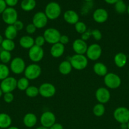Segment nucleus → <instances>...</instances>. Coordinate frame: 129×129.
<instances>
[{
  "label": "nucleus",
  "mask_w": 129,
  "mask_h": 129,
  "mask_svg": "<svg viewBox=\"0 0 129 129\" xmlns=\"http://www.w3.org/2000/svg\"><path fill=\"white\" fill-rule=\"evenodd\" d=\"M61 8L58 3L51 1L46 5L45 8V12L46 16L51 20H56L61 15Z\"/></svg>",
  "instance_id": "nucleus-1"
},
{
  "label": "nucleus",
  "mask_w": 129,
  "mask_h": 129,
  "mask_svg": "<svg viewBox=\"0 0 129 129\" xmlns=\"http://www.w3.org/2000/svg\"><path fill=\"white\" fill-rule=\"evenodd\" d=\"M70 62L72 68L76 70H83L87 66L88 60L84 55L75 54L71 57Z\"/></svg>",
  "instance_id": "nucleus-2"
},
{
  "label": "nucleus",
  "mask_w": 129,
  "mask_h": 129,
  "mask_svg": "<svg viewBox=\"0 0 129 129\" xmlns=\"http://www.w3.org/2000/svg\"><path fill=\"white\" fill-rule=\"evenodd\" d=\"M4 22L8 25H12L18 20V13L14 8L7 7L2 14Z\"/></svg>",
  "instance_id": "nucleus-3"
},
{
  "label": "nucleus",
  "mask_w": 129,
  "mask_h": 129,
  "mask_svg": "<svg viewBox=\"0 0 129 129\" xmlns=\"http://www.w3.org/2000/svg\"><path fill=\"white\" fill-rule=\"evenodd\" d=\"M113 117L120 124L127 123L129 122V110L126 107H118L114 111Z\"/></svg>",
  "instance_id": "nucleus-4"
},
{
  "label": "nucleus",
  "mask_w": 129,
  "mask_h": 129,
  "mask_svg": "<svg viewBox=\"0 0 129 129\" xmlns=\"http://www.w3.org/2000/svg\"><path fill=\"white\" fill-rule=\"evenodd\" d=\"M104 82L108 88L110 89H116L121 84V78L115 73H108L104 78Z\"/></svg>",
  "instance_id": "nucleus-5"
},
{
  "label": "nucleus",
  "mask_w": 129,
  "mask_h": 129,
  "mask_svg": "<svg viewBox=\"0 0 129 129\" xmlns=\"http://www.w3.org/2000/svg\"><path fill=\"white\" fill-rule=\"evenodd\" d=\"M0 88L3 93H12L17 88V80L13 77L8 76L1 81Z\"/></svg>",
  "instance_id": "nucleus-6"
},
{
  "label": "nucleus",
  "mask_w": 129,
  "mask_h": 129,
  "mask_svg": "<svg viewBox=\"0 0 129 129\" xmlns=\"http://www.w3.org/2000/svg\"><path fill=\"white\" fill-rule=\"evenodd\" d=\"M43 37L46 42L53 45V44L59 42L61 34L57 29L54 28H49L44 31Z\"/></svg>",
  "instance_id": "nucleus-7"
},
{
  "label": "nucleus",
  "mask_w": 129,
  "mask_h": 129,
  "mask_svg": "<svg viewBox=\"0 0 129 129\" xmlns=\"http://www.w3.org/2000/svg\"><path fill=\"white\" fill-rule=\"evenodd\" d=\"M24 74L25 78L29 80H34L40 76L41 74V68L38 64H30L25 68Z\"/></svg>",
  "instance_id": "nucleus-8"
},
{
  "label": "nucleus",
  "mask_w": 129,
  "mask_h": 129,
  "mask_svg": "<svg viewBox=\"0 0 129 129\" xmlns=\"http://www.w3.org/2000/svg\"><path fill=\"white\" fill-rule=\"evenodd\" d=\"M25 69V63L21 57H15L11 60L10 63V70L15 74L24 73Z\"/></svg>",
  "instance_id": "nucleus-9"
},
{
  "label": "nucleus",
  "mask_w": 129,
  "mask_h": 129,
  "mask_svg": "<svg viewBox=\"0 0 129 129\" xmlns=\"http://www.w3.org/2000/svg\"><path fill=\"white\" fill-rule=\"evenodd\" d=\"M44 50L41 47L34 45L29 50V59L34 62L40 61L44 57Z\"/></svg>",
  "instance_id": "nucleus-10"
},
{
  "label": "nucleus",
  "mask_w": 129,
  "mask_h": 129,
  "mask_svg": "<svg viewBox=\"0 0 129 129\" xmlns=\"http://www.w3.org/2000/svg\"><path fill=\"white\" fill-rule=\"evenodd\" d=\"M102 54L101 47L97 44H93L87 48L86 55L91 60H96L101 57Z\"/></svg>",
  "instance_id": "nucleus-11"
},
{
  "label": "nucleus",
  "mask_w": 129,
  "mask_h": 129,
  "mask_svg": "<svg viewBox=\"0 0 129 129\" xmlns=\"http://www.w3.org/2000/svg\"><path fill=\"white\" fill-rule=\"evenodd\" d=\"M39 91L40 95L44 98H51L55 94L56 88L51 83H45L40 86Z\"/></svg>",
  "instance_id": "nucleus-12"
},
{
  "label": "nucleus",
  "mask_w": 129,
  "mask_h": 129,
  "mask_svg": "<svg viewBox=\"0 0 129 129\" xmlns=\"http://www.w3.org/2000/svg\"><path fill=\"white\" fill-rule=\"evenodd\" d=\"M48 18L44 12L39 11L34 15L32 18V23L37 28H42L46 26Z\"/></svg>",
  "instance_id": "nucleus-13"
},
{
  "label": "nucleus",
  "mask_w": 129,
  "mask_h": 129,
  "mask_svg": "<svg viewBox=\"0 0 129 129\" xmlns=\"http://www.w3.org/2000/svg\"><path fill=\"white\" fill-rule=\"evenodd\" d=\"M40 121L42 127L49 128L55 123L56 117L53 112L47 111L42 114Z\"/></svg>",
  "instance_id": "nucleus-14"
},
{
  "label": "nucleus",
  "mask_w": 129,
  "mask_h": 129,
  "mask_svg": "<svg viewBox=\"0 0 129 129\" xmlns=\"http://www.w3.org/2000/svg\"><path fill=\"white\" fill-rule=\"evenodd\" d=\"M111 97L110 92L106 88L101 87L98 88L96 91V98L99 103L104 104L109 102Z\"/></svg>",
  "instance_id": "nucleus-15"
},
{
  "label": "nucleus",
  "mask_w": 129,
  "mask_h": 129,
  "mask_svg": "<svg viewBox=\"0 0 129 129\" xmlns=\"http://www.w3.org/2000/svg\"><path fill=\"white\" fill-rule=\"evenodd\" d=\"M72 48L76 54L83 55V54H86L88 46H87V44L85 41L82 40L81 39H76L73 42Z\"/></svg>",
  "instance_id": "nucleus-16"
},
{
  "label": "nucleus",
  "mask_w": 129,
  "mask_h": 129,
  "mask_svg": "<svg viewBox=\"0 0 129 129\" xmlns=\"http://www.w3.org/2000/svg\"><path fill=\"white\" fill-rule=\"evenodd\" d=\"M92 18L96 22L102 23L107 21L108 18V13L104 8H97L93 13Z\"/></svg>",
  "instance_id": "nucleus-17"
},
{
  "label": "nucleus",
  "mask_w": 129,
  "mask_h": 129,
  "mask_svg": "<svg viewBox=\"0 0 129 129\" xmlns=\"http://www.w3.org/2000/svg\"><path fill=\"white\" fill-rule=\"evenodd\" d=\"M64 21L71 25H75L79 20V16L77 12L72 10H67L63 15Z\"/></svg>",
  "instance_id": "nucleus-18"
},
{
  "label": "nucleus",
  "mask_w": 129,
  "mask_h": 129,
  "mask_svg": "<svg viewBox=\"0 0 129 129\" xmlns=\"http://www.w3.org/2000/svg\"><path fill=\"white\" fill-rule=\"evenodd\" d=\"M64 52V45L58 42L52 45L51 48V55L54 58H58L62 56Z\"/></svg>",
  "instance_id": "nucleus-19"
},
{
  "label": "nucleus",
  "mask_w": 129,
  "mask_h": 129,
  "mask_svg": "<svg viewBox=\"0 0 129 129\" xmlns=\"http://www.w3.org/2000/svg\"><path fill=\"white\" fill-rule=\"evenodd\" d=\"M37 122L36 115L32 113H28L24 116L23 122L24 124L28 128H32L34 127Z\"/></svg>",
  "instance_id": "nucleus-20"
},
{
  "label": "nucleus",
  "mask_w": 129,
  "mask_h": 129,
  "mask_svg": "<svg viewBox=\"0 0 129 129\" xmlns=\"http://www.w3.org/2000/svg\"><path fill=\"white\" fill-rule=\"evenodd\" d=\"M114 62L118 68H123L127 62V56L123 52H119L115 55Z\"/></svg>",
  "instance_id": "nucleus-21"
},
{
  "label": "nucleus",
  "mask_w": 129,
  "mask_h": 129,
  "mask_svg": "<svg viewBox=\"0 0 129 129\" xmlns=\"http://www.w3.org/2000/svg\"><path fill=\"white\" fill-rule=\"evenodd\" d=\"M19 44L24 49H30L32 47L35 45V42H34V39L32 37L25 35L20 38Z\"/></svg>",
  "instance_id": "nucleus-22"
},
{
  "label": "nucleus",
  "mask_w": 129,
  "mask_h": 129,
  "mask_svg": "<svg viewBox=\"0 0 129 129\" xmlns=\"http://www.w3.org/2000/svg\"><path fill=\"white\" fill-rule=\"evenodd\" d=\"M11 118L8 114L5 113H0V128L5 129L11 127Z\"/></svg>",
  "instance_id": "nucleus-23"
},
{
  "label": "nucleus",
  "mask_w": 129,
  "mask_h": 129,
  "mask_svg": "<svg viewBox=\"0 0 129 129\" xmlns=\"http://www.w3.org/2000/svg\"><path fill=\"white\" fill-rule=\"evenodd\" d=\"M94 72L99 76H105L108 74L107 67L102 62H97L93 66Z\"/></svg>",
  "instance_id": "nucleus-24"
},
{
  "label": "nucleus",
  "mask_w": 129,
  "mask_h": 129,
  "mask_svg": "<svg viewBox=\"0 0 129 129\" xmlns=\"http://www.w3.org/2000/svg\"><path fill=\"white\" fill-rule=\"evenodd\" d=\"M20 6L24 11H30L36 6V1L35 0H22Z\"/></svg>",
  "instance_id": "nucleus-25"
},
{
  "label": "nucleus",
  "mask_w": 129,
  "mask_h": 129,
  "mask_svg": "<svg viewBox=\"0 0 129 129\" xmlns=\"http://www.w3.org/2000/svg\"><path fill=\"white\" fill-rule=\"evenodd\" d=\"M72 65H71L70 61H68V60L61 62L59 66V73L63 75H67V74H70L72 71Z\"/></svg>",
  "instance_id": "nucleus-26"
},
{
  "label": "nucleus",
  "mask_w": 129,
  "mask_h": 129,
  "mask_svg": "<svg viewBox=\"0 0 129 129\" xmlns=\"http://www.w3.org/2000/svg\"><path fill=\"white\" fill-rule=\"evenodd\" d=\"M17 32L13 25H8L5 30V36L6 39L13 40L17 36Z\"/></svg>",
  "instance_id": "nucleus-27"
},
{
  "label": "nucleus",
  "mask_w": 129,
  "mask_h": 129,
  "mask_svg": "<svg viewBox=\"0 0 129 129\" xmlns=\"http://www.w3.org/2000/svg\"><path fill=\"white\" fill-rule=\"evenodd\" d=\"M1 45L3 50L8 52L13 51L15 48V44L13 40L7 39H4Z\"/></svg>",
  "instance_id": "nucleus-28"
},
{
  "label": "nucleus",
  "mask_w": 129,
  "mask_h": 129,
  "mask_svg": "<svg viewBox=\"0 0 129 129\" xmlns=\"http://www.w3.org/2000/svg\"><path fill=\"white\" fill-rule=\"evenodd\" d=\"M115 10L118 13L123 14L126 11L127 6L123 0H118L115 4Z\"/></svg>",
  "instance_id": "nucleus-29"
},
{
  "label": "nucleus",
  "mask_w": 129,
  "mask_h": 129,
  "mask_svg": "<svg viewBox=\"0 0 129 129\" xmlns=\"http://www.w3.org/2000/svg\"><path fill=\"white\" fill-rule=\"evenodd\" d=\"M105 110L106 109H105L104 105L102 103H99L98 104L96 105L94 107L92 112H93L94 115L96 117H101L105 113Z\"/></svg>",
  "instance_id": "nucleus-30"
},
{
  "label": "nucleus",
  "mask_w": 129,
  "mask_h": 129,
  "mask_svg": "<svg viewBox=\"0 0 129 129\" xmlns=\"http://www.w3.org/2000/svg\"><path fill=\"white\" fill-rule=\"evenodd\" d=\"M29 86V80L25 77L21 78L17 81V88L20 91H25Z\"/></svg>",
  "instance_id": "nucleus-31"
},
{
  "label": "nucleus",
  "mask_w": 129,
  "mask_h": 129,
  "mask_svg": "<svg viewBox=\"0 0 129 129\" xmlns=\"http://www.w3.org/2000/svg\"><path fill=\"white\" fill-rule=\"evenodd\" d=\"M10 74V69L5 64L0 63V80L2 81L8 78Z\"/></svg>",
  "instance_id": "nucleus-32"
},
{
  "label": "nucleus",
  "mask_w": 129,
  "mask_h": 129,
  "mask_svg": "<svg viewBox=\"0 0 129 129\" xmlns=\"http://www.w3.org/2000/svg\"><path fill=\"white\" fill-rule=\"evenodd\" d=\"M11 60V55L10 52L3 50L0 52V60L3 64H7Z\"/></svg>",
  "instance_id": "nucleus-33"
},
{
  "label": "nucleus",
  "mask_w": 129,
  "mask_h": 129,
  "mask_svg": "<svg viewBox=\"0 0 129 129\" xmlns=\"http://www.w3.org/2000/svg\"><path fill=\"white\" fill-rule=\"evenodd\" d=\"M25 93L27 96L30 97V98L36 97L39 94V88L34 86H29L27 89L25 90Z\"/></svg>",
  "instance_id": "nucleus-34"
},
{
  "label": "nucleus",
  "mask_w": 129,
  "mask_h": 129,
  "mask_svg": "<svg viewBox=\"0 0 129 129\" xmlns=\"http://www.w3.org/2000/svg\"><path fill=\"white\" fill-rule=\"evenodd\" d=\"M75 30L77 31V32L80 34H83V33L85 32L87 30V28L85 23L82 22V21H79L77 23L75 24Z\"/></svg>",
  "instance_id": "nucleus-35"
},
{
  "label": "nucleus",
  "mask_w": 129,
  "mask_h": 129,
  "mask_svg": "<svg viewBox=\"0 0 129 129\" xmlns=\"http://www.w3.org/2000/svg\"><path fill=\"white\" fill-rule=\"evenodd\" d=\"M91 36L93 37L94 39L97 41H99L102 39V34L98 29L91 30Z\"/></svg>",
  "instance_id": "nucleus-36"
},
{
  "label": "nucleus",
  "mask_w": 129,
  "mask_h": 129,
  "mask_svg": "<svg viewBox=\"0 0 129 129\" xmlns=\"http://www.w3.org/2000/svg\"><path fill=\"white\" fill-rule=\"evenodd\" d=\"M3 100L6 103H10L13 101L14 96L12 93H4L3 94Z\"/></svg>",
  "instance_id": "nucleus-37"
},
{
  "label": "nucleus",
  "mask_w": 129,
  "mask_h": 129,
  "mask_svg": "<svg viewBox=\"0 0 129 129\" xmlns=\"http://www.w3.org/2000/svg\"><path fill=\"white\" fill-rule=\"evenodd\" d=\"M34 42H35V45L42 47L44 45V44H45L46 40L43 36H38L34 40Z\"/></svg>",
  "instance_id": "nucleus-38"
},
{
  "label": "nucleus",
  "mask_w": 129,
  "mask_h": 129,
  "mask_svg": "<svg viewBox=\"0 0 129 129\" xmlns=\"http://www.w3.org/2000/svg\"><path fill=\"white\" fill-rule=\"evenodd\" d=\"M36 29L37 28L34 26V25L32 23L29 24V25H27V26H26V31L29 34H34V33H35V31H36Z\"/></svg>",
  "instance_id": "nucleus-39"
},
{
  "label": "nucleus",
  "mask_w": 129,
  "mask_h": 129,
  "mask_svg": "<svg viewBox=\"0 0 129 129\" xmlns=\"http://www.w3.org/2000/svg\"><path fill=\"white\" fill-rule=\"evenodd\" d=\"M91 36V30L90 29L87 30L85 32H84L83 34H82L81 35V39L84 41H86V40H89L90 37Z\"/></svg>",
  "instance_id": "nucleus-40"
},
{
  "label": "nucleus",
  "mask_w": 129,
  "mask_h": 129,
  "mask_svg": "<svg viewBox=\"0 0 129 129\" xmlns=\"http://www.w3.org/2000/svg\"><path fill=\"white\" fill-rule=\"evenodd\" d=\"M13 25L17 31H20L24 28V23H23L22 21H20V20H17Z\"/></svg>",
  "instance_id": "nucleus-41"
},
{
  "label": "nucleus",
  "mask_w": 129,
  "mask_h": 129,
  "mask_svg": "<svg viewBox=\"0 0 129 129\" xmlns=\"http://www.w3.org/2000/svg\"><path fill=\"white\" fill-rule=\"evenodd\" d=\"M6 5L8 7L13 8L14 6H16L18 3V0H5Z\"/></svg>",
  "instance_id": "nucleus-42"
},
{
  "label": "nucleus",
  "mask_w": 129,
  "mask_h": 129,
  "mask_svg": "<svg viewBox=\"0 0 129 129\" xmlns=\"http://www.w3.org/2000/svg\"><path fill=\"white\" fill-rule=\"evenodd\" d=\"M69 42V38L67 35H61L60 39H59V43H61L63 45H66Z\"/></svg>",
  "instance_id": "nucleus-43"
},
{
  "label": "nucleus",
  "mask_w": 129,
  "mask_h": 129,
  "mask_svg": "<svg viewBox=\"0 0 129 129\" xmlns=\"http://www.w3.org/2000/svg\"><path fill=\"white\" fill-rule=\"evenodd\" d=\"M6 8H7V5L5 3V0H0V15L3 13Z\"/></svg>",
  "instance_id": "nucleus-44"
},
{
  "label": "nucleus",
  "mask_w": 129,
  "mask_h": 129,
  "mask_svg": "<svg viewBox=\"0 0 129 129\" xmlns=\"http://www.w3.org/2000/svg\"><path fill=\"white\" fill-rule=\"evenodd\" d=\"M49 129H63V127L61 124H60V123H55Z\"/></svg>",
  "instance_id": "nucleus-45"
},
{
  "label": "nucleus",
  "mask_w": 129,
  "mask_h": 129,
  "mask_svg": "<svg viewBox=\"0 0 129 129\" xmlns=\"http://www.w3.org/2000/svg\"><path fill=\"white\" fill-rule=\"evenodd\" d=\"M104 1L109 5H115L118 0H104Z\"/></svg>",
  "instance_id": "nucleus-46"
},
{
  "label": "nucleus",
  "mask_w": 129,
  "mask_h": 129,
  "mask_svg": "<svg viewBox=\"0 0 129 129\" xmlns=\"http://www.w3.org/2000/svg\"><path fill=\"white\" fill-rule=\"evenodd\" d=\"M120 128L121 129H128L127 123H121L120 125Z\"/></svg>",
  "instance_id": "nucleus-47"
},
{
  "label": "nucleus",
  "mask_w": 129,
  "mask_h": 129,
  "mask_svg": "<svg viewBox=\"0 0 129 129\" xmlns=\"http://www.w3.org/2000/svg\"><path fill=\"white\" fill-rule=\"evenodd\" d=\"M3 36L2 35H1V34H0V45H1V44H2V42H3Z\"/></svg>",
  "instance_id": "nucleus-48"
},
{
  "label": "nucleus",
  "mask_w": 129,
  "mask_h": 129,
  "mask_svg": "<svg viewBox=\"0 0 129 129\" xmlns=\"http://www.w3.org/2000/svg\"><path fill=\"white\" fill-rule=\"evenodd\" d=\"M7 129H19L18 127H10L9 128H8Z\"/></svg>",
  "instance_id": "nucleus-49"
},
{
  "label": "nucleus",
  "mask_w": 129,
  "mask_h": 129,
  "mask_svg": "<svg viewBox=\"0 0 129 129\" xmlns=\"http://www.w3.org/2000/svg\"><path fill=\"white\" fill-rule=\"evenodd\" d=\"M35 129H49V128H46V127H42H42H37V128H35Z\"/></svg>",
  "instance_id": "nucleus-50"
},
{
  "label": "nucleus",
  "mask_w": 129,
  "mask_h": 129,
  "mask_svg": "<svg viewBox=\"0 0 129 129\" xmlns=\"http://www.w3.org/2000/svg\"><path fill=\"white\" fill-rule=\"evenodd\" d=\"M3 93L2 90H1V88H0V97H1L3 96Z\"/></svg>",
  "instance_id": "nucleus-51"
},
{
  "label": "nucleus",
  "mask_w": 129,
  "mask_h": 129,
  "mask_svg": "<svg viewBox=\"0 0 129 129\" xmlns=\"http://www.w3.org/2000/svg\"><path fill=\"white\" fill-rule=\"evenodd\" d=\"M126 11H127L128 14V15H129V5L127 6V10H126Z\"/></svg>",
  "instance_id": "nucleus-52"
},
{
  "label": "nucleus",
  "mask_w": 129,
  "mask_h": 129,
  "mask_svg": "<svg viewBox=\"0 0 129 129\" xmlns=\"http://www.w3.org/2000/svg\"><path fill=\"white\" fill-rule=\"evenodd\" d=\"M84 1H86V2H89H89H91V1H93V0H84Z\"/></svg>",
  "instance_id": "nucleus-53"
},
{
  "label": "nucleus",
  "mask_w": 129,
  "mask_h": 129,
  "mask_svg": "<svg viewBox=\"0 0 129 129\" xmlns=\"http://www.w3.org/2000/svg\"><path fill=\"white\" fill-rule=\"evenodd\" d=\"M127 127H128V129H129V122L127 123Z\"/></svg>",
  "instance_id": "nucleus-54"
},
{
  "label": "nucleus",
  "mask_w": 129,
  "mask_h": 129,
  "mask_svg": "<svg viewBox=\"0 0 129 129\" xmlns=\"http://www.w3.org/2000/svg\"><path fill=\"white\" fill-rule=\"evenodd\" d=\"M128 77H129V71H128Z\"/></svg>",
  "instance_id": "nucleus-55"
},
{
  "label": "nucleus",
  "mask_w": 129,
  "mask_h": 129,
  "mask_svg": "<svg viewBox=\"0 0 129 129\" xmlns=\"http://www.w3.org/2000/svg\"><path fill=\"white\" fill-rule=\"evenodd\" d=\"M0 129H1V128H0Z\"/></svg>",
  "instance_id": "nucleus-56"
}]
</instances>
